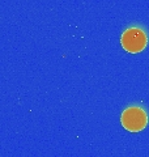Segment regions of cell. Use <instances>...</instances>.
<instances>
[{"instance_id": "cell-1", "label": "cell", "mask_w": 149, "mask_h": 157, "mask_svg": "<svg viewBox=\"0 0 149 157\" xmlns=\"http://www.w3.org/2000/svg\"><path fill=\"white\" fill-rule=\"evenodd\" d=\"M120 45L128 52L139 54L148 45V34L141 26H130L122 33Z\"/></svg>"}, {"instance_id": "cell-2", "label": "cell", "mask_w": 149, "mask_h": 157, "mask_svg": "<svg viewBox=\"0 0 149 157\" xmlns=\"http://www.w3.org/2000/svg\"><path fill=\"white\" fill-rule=\"evenodd\" d=\"M148 114L141 106L133 105L124 109L120 115V124L130 132H140L148 126Z\"/></svg>"}]
</instances>
